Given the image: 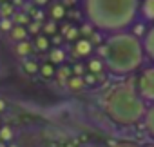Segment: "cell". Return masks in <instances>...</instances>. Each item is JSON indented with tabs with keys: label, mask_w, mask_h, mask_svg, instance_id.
I'll use <instances>...</instances> for the list:
<instances>
[{
	"label": "cell",
	"mask_w": 154,
	"mask_h": 147,
	"mask_svg": "<svg viewBox=\"0 0 154 147\" xmlns=\"http://www.w3.org/2000/svg\"><path fill=\"white\" fill-rule=\"evenodd\" d=\"M8 109V104H6V100L4 98H0V113H4Z\"/></svg>",
	"instance_id": "30"
},
{
	"label": "cell",
	"mask_w": 154,
	"mask_h": 147,
	"mask_svg": "<svg viewBox=\"0 0 154 147\" xmlns=\"http://www.w3.org/2000/svg\"><path fill=\"white\" fill-rule=\"evenodd\" d=\"M74 2H76V0H63L62 4H63V6L67 8V6H74Z\"/></svg>",
	"instance_id": "31"
},
{
	"label": "cell",
	"mask_w": 154,
	"mask_h": 147,
	"mask_svg": "<svg viewBox=\"0 0 154 147\" xmlns=\"http://www.w3.org/2000/svg\"><path fill=\"white\" fill-rule=\"evenodd\" d=\"M98 75H93V73H87V75H84V80H85V86H94L98 82Z\"/></svg>",
	"instance_id": "28"
},
{
	"label": "cell",
	"mask_w": 154,
	"mask_h": 147,
	"mask_svg": "<svg viewBox=\"0 0 154 147\" xmlns=\"http://www.w3.org/2000/svg\"><path fill=\"white\" fill-rule=\"evenodd\" d=\"M65 6L62 4V2H53L51 4V11H49V17H51V20L53 22H58V20H62V18H65Z\"/></svg>",
	"instance_id": "11"
},
{
	"label": "cell",
	"mask_w": 154,
	"mask_h": 147,
	"mask_svg": "<svg viewBox=\"0 0 154 147\" xmlns=\"http://www.w3.org/2000/svg\"><path fill=\"white\" fill-rule=\"evenodd\" d=\"M42 33L44 35H47V36H54V35H58V26H56V22H45L44 24V27H42Z\"/></svg>",
	"instance_id": "23"
},
{
	"label": "cell",
	"mask_w": 154,
	"mask_h": 147,
	"mask_svg": "<svg viewBox=\"0 0 154 147\" xmlns=\"http://www.w3.org/2000/svg\"><path fill=\"white\" fill-rule=\"evenodd\" d=\"M140 15L149 20V22H154V0H141V11Z\"/></svg>",
	"instance_id": "12"
},
{
	"label": "cell",
	"mask_w": 154,
	"mask_h": 147,
	"mask_svg": "<svg viewBox=\"0 0 154 147\" xmlns=\"http://www.w3.org/2000/svg\"><path fill=\"white\" fill-rule=\"evenodd\" d=\"M44 26L40 24V22H36V20H31V24L27 26V31L29 33H33V35H40V29H42Z\"/></svg>",
	"instance_id": "24"
},
{
	"label": "cell",
	"mask_w": 154,
	"mask_h": 147,
	"mask_svg": "<svg viewBox=\"0 0 154 147\" xmlns=\"http://www.w3.org/2000/svg\"><path fill=\"white\" fill-rule=\"evenodd\" d=\"M56 77H58L60 84H67V82L71 80V77H72V67H69V65H60V67L56 69Z\"/></svg>",
	"instance_id": "16"
},
{
	"label": "cell",
	"mask_w": 154,
	"mask_h": 147,
	"mask_svg": "<svg viewBox=\"0 0 154 147\" xmlns=\"http://www.w3.org/2000/svg\"><path fill=\"white\" fill-rule=\"evenodd\" d=\"M100 58L105 64V71L114 77H129L141 71L145 62V51L141 38L132 31H122L107 35L100 45Z\"/></svg>",
	"instance_id": "2"
},
{
	"label": "cell",
	"mask_w": 154,
	"mask_h": 147,
	"mask_svg": "<svg viewBox=\"0 0 154 147\" xmlns=\"http://www.w3.org/2000/svg\"><path fill=\"white\" fill-rule=\"evenodd\" d=\"M87 69V65H82V64H74L72 65V77H84V71Z\"/></svg>",
	"instance_id": "27"
},
{
	"label": "cell",
	"mask_w": 154,
	"mask_h": 147,
	"mask_svg": "<svg viewBox=\"0 0 154 147\" xmlns=\"http://www.w3.org/2000/svg\"><path fill=\"white\" fill-rule=\"evenodd\" d=\"M112 147H141V145L136 143V142H132V140H120V142H116Z\"/></svg>",
	"instance_id": "25"
},
{
	"label": "cell",
	"mask_w": 154,
	"mask_h": 147,
	"mask_svg": "<svg viewBox=\"0 0 154 147\" xmlns=\"http://www.w3.org/2000/svg\"><path fill=\"white\" fill-rule=\"evenodd\" d=\"M15 13H17L15 4H11V2L0 4V15H2V18H13V15H15Z\"/></svg>",
	"instance_id": "20"
},
{
	"label": "cell",
	"mask_w": 154,
	"mask_h": 147,
	"mask_svg": "<svg viewBox=\"0 0 154 147\" xmlns=\"http://www.w3.org/2000/svg\"><path fill=\"white\" fill-rule=\"evenodd\" d=\"M85 20L100 33L129 31L141 11V0H82Z\"/></svg>",
	"instance_id": "1"
},
{
	"label": "cell",
	"mask_w": 154,
	"mask_h": 147,
	"mask_svg": "<svg viewBox=\"0 0 154 147\" xmlns=\"http://www.w3.org/2000/svg\"><path fill=\"white\" fill-rule=\"evenodd\" d=\"M136 89L140 96L147 102V105L154 104V64L141 67L136 77Z\"/></svg>",
	"instance_id": "4"
},
{
	"label": "cell",
	"mask_w": 154,
	"mask_h": 147,
	"mask_svg": "<svg viewBox=\"0 0 154 147\" xmlns=\"http://www.w3.org/2000/svg\"><path fill=\"white\" fill-rule=\"evenodd\" d=\"M67 87L72 91H80L82 87H85V80L84 77H71V80L67 82Z\"/></svg>",
	"instance_id": "21"
},
{
	"label": "cell",
	"mask_w": 154,
	"mask_h": 147,
	"mask_svg": "<svg viewBox=\"0 0 154 147\" xmlns=\"http://www.w3.org/2000/svg\"><path fill=\"white\" fill-rule=\"evenodd\" d=\"M8 147H18V145H17V143H9Z\"/></svg>",
	"instance_id": "33"
},
{
	"label": "cell",
	"mask_w": 154,
	"mask_h": 147,
	"mask_svg": "<svg viewBox=\"0 0 154 147\" xmlns=\"http://www.w3.org/2000/svg\"><path fill=\"white\" fill-rule=\"evenodd\" d=\"M141 44H143V51H145V58L154 64V24L150 27H147V33L143 35L141 38Z\"/></svg>",
	"instance_id": "5"
},
{
	"label": "cell",
	"mask_w": 154,
	"mask_h": 147,
	"mask_svg": "<svg viewBox=\"0 0 154 147\" xmlns=\"http://www.w3.org/2000/svg\"><path fill=\"white\" fill-rule=\"evenodd\" d=\"M15 51H17V55H18V56L27 58V56L35 51V45H33L29 40H24V42H18V44L15 45Z\"/></svg>",
	"instance_id": "14"
},
{
	"label": "cell",
	"mask_w": 154,
	"mask_h": 147,
	"mask_svg": "<svg viewBox=\"0 0 154 147\" xmlns=\"http://www.w3.org/2000/svg\"><path fill=\"white\" fill-rule=\"evenodd\" d=\"M8 2V0H0V4H6Z\"/></svg>",
	"instance_id": "34"
},
{
	"label": "cell",
	"mask_w": 154,
	"mask_h": 147,
	"mask_svg": "<svg viewBox=\"0 0 154 147\" xmlns=\"http://www.w3.org/2000/svg\"><path fill=\"white\" fill-rule=\"evenodd\" d=\"M33 45H35V49L36 51H51V38L47 36V35H44V33H40V35H36L35 36V42H33Z\"/></svg>",
	"instance_id": "10"
},
{
	"label": "cell",
	"mask_w": 154,
	"mask_h": 147,
	"mask_svg": "<svg viewBox=\"0 0 154 147\" xmlns=\"http://www.w3.org/2000/svg\"><path fill=\"white\" fill-rule=\"evenodd\" d=\"M143 127H145L147 134L154 140V104L147 107V113H145V118H143Z\"/></svg>",
	"instance_id": "7"
},
{
	"label": "cell",
	"mask_w": 154,
	"mask_h": 147,
	"mask_svg": "<svg viewBox=\"0 0 154 147\" xmlns=\"http://www.w3.org/2000/svg\"><path fill=\"white\" fill-rule=\"evenodd\" d=\"M60 35L63 36V40L67 42H78L80 40V29L74 26H63L60 29Z\"/></svg>",
	"instance_id": "8"
},
{
	"label": "cell",
	"mask_w": 154,
	"mask_h": 147,
	"mask_svg": "<svg viewBox=\"0 0 154 147\" xmlns=\"http://www.w3.org/2000/svg\"><path fill=\"white\" fill-rule=\"evenodd\" d=\"M0 27H2L4 31H8V33H9V31L15 27V22H13L11 18H2V20H0Z\"/></svg>",
	"instance_id": "26"
},
{
	"label": "cell",
	"mask_w": 154,
	"mask_h": 147,
	"mask_svg": "<svg viewBox=\"0 0 154 147\" xmlns=\"http://www.w3.org/2000/svg\"><path fill=\"white\" fill-rule=\"evenodd\" d=\"M141 147H154V143L150 142V143H145V145H141Z\"/></svg>",
	"instance_id": "32"
},
{
	"label": "cell",
	"mask_w": 154,
	"mask_h": 147,
	"mask_svg": "<svg viewBox=\"0 0 154 147\" xmlns=\"http://www.w3.org/2000/svg\"><path fill=\"white\" fill-rule=\"evenodd\" d=\"M13 138H15V133L9 125H0V142L4 143H13Z\"/></svg>",
	"instance_id": "19"
},
{
	"label": "cell",
	"mask_w": 154,
	"mask_h": 147,
	"mask_svg": "<svg viewBox=\"0 0 154 147\" xmlns=\"http://www.w3.org/2000/svg\"><path fill=\"white\" fill-rule=\"evenodd\" d=\"M147 107L149 105L140 96L136 86L131 84H120L112 87L103 100V111L107 118L118 127H132L143 124Z\"/></svg>",
	"instance_id": "3"
},
{
	"label": "cell",
	"mask_w": 154,
	"mask_h": 147,
	"mask_svg": "<svg viewBox=\"0 0 154 147\" xmlns=\"http://www.w3.org/2000/svg\"><path fill=\"white\" fill-rule=\"evenodd\" d=\"M22 67L27 75H36V73H40V64L36 60H31V58H26L22 62Z\"/></svg>",
	"instance_id": "18"
},
{
	"label": "cell",
	"mask_w": 154,
	"mask_h": 147,
	"mask_svg": "<svg viewBox=\"0 0 154 147\" xmlns=\"http://www.w3.org/2000/svg\"><path fill=\"white\" fill-rule=\"evenodd\" d=\"M33 4H35L36 8H44V6L49 4V0H33Z\"/></svg>",
	"instance_id": "29"
},
{
	"label": "cell",
	"mask_w": 154,
	"mask_h": 147,
	"mask_svg": "<svg viewBox=\"0 0 154 147\" xmlns=\"http://www.w3.org/2000/svg\"><path fill=\"white\" fill-rule=\"evenodd\" d=\"M11 20L15 22V26H24V27H27V26L31 24V15H27V13H24V11H17Z\"/></svg>",
	"instance_id": "17"
},
{
	"label": "cell",
	"mask_w": 154,
	"mask_h": 147,
	"mask_svg": "<svg viewBox=\"0 0 154 147\" xmlns=\"http://www.w3.org/2000/svg\"><path fill=\"white\" fill-rule=\"evenodd\" d=\"M93 49H94V45H93V42L89 38H80L78 42H74V55L80 56V58L91 56Z\"/></svg>",
	"instance_id": "6"
},
{
	"label": "cell",
	"mask_w": 154,
	"mask_h": 147,
	"mask_svg": "<svg viewBox=\"0 0 154 147\" xmlns=\"http://www.w3.org/2000/svg\"><path fill=\"white\" fill-rule=\"evenodd\" d=\"M87 71L89 73H93V75H102V73L105 71V64H103V60L102 58H91L89 62H87Z\"/></svg>",
	"instance_id": "15"
},
{
	"label": "cell",
	"mask_w": 154,
	"mask_h": 147,
	"mask_svg": "<svg viewBox=\"0 0 154 147\" xmlns=\"http://www.w3.org/2000/svg\"><path fill=\"white\" fill-rule=\"evenodd\" d=\"M40 75H42L44 78H51V77H54V75H56L54 65H53L51 62H45V64H42V65H40Z\"/></svg>",
	"instance_id": "22"
},
{
	"label": "cell",
	"mask_w": 154,
	"mask_h": 147,
	"mask_svg": "<svg viewBox=\"0 0 154 147\" xmlns=\"http://www.w3.org/2000/svg\"><path fill=\"white\" fill-rule=\"evenodd\" d=\"M0 20H2V15H0Z\"/></svg>",
	"instance_id": "35"
},
{
	"label": "cell",
	"mask_w": 154,
	"mask_h": 147,
	"mask_svg": "<svg viewBox=\"0 0 154 147\" xmlns=\"http://www.w3.org/2000/svg\"><path fill=\"white\" fill-rule=\"evenodd\" d=\"M49 62L53 65H63V62H65V49H62L58 45L51 47V51H49Z\"/></svg>",
	"instance_id": "9"
},
{
	"label": "cell",
	"mask_w": 154,
	"mask_h": 147,
	"mask_svg": "<svg viewBox=\"0 0 154 147\" xmlns=\"http://www.w3.org/2000/svg\"><path fill=\"white\" fill-rule=\"evenodd\" d=\"M9 36H11V40H15V42L18 44V42L27 40L29 31H27V27H24V26H15V27L9 31Z\"/></svg>",
	"instance_id": "13"
}]
</instances>
